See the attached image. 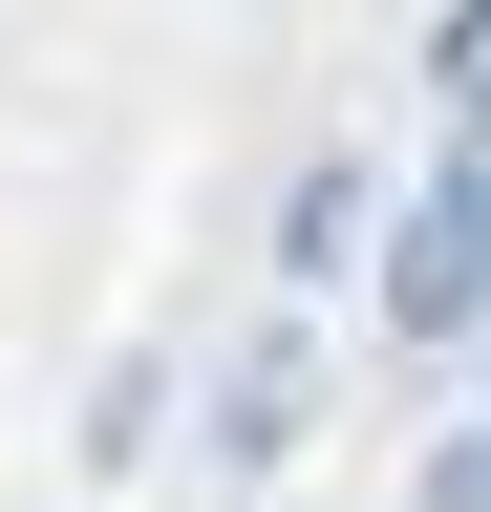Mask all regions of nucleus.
I'll use <instances>...</instances> for the list:
<instances>
[{"mask_svg": "<svg viewBox=\"0 0 491 512\" xmlns=\"http://www.w3.org/2000/svg\"><path fill=\"white\" fill-rule=\"evenodd\" d=\"M470 320H491V150H449V171L406 192V235H385V342L449 363Z\"/></svg>", "mask_w": 491, "mask_h": 512, "instance_id": "1", "label": "nucleus"}, {"mask_svg": "<svg viewBox=\"0 0 491 512\" xmlns=\"http://www.w3.org/2000/svg\"><path fill=\"white\" fill-rule=\"evenodd\" d=\"M299 406H321V363H299V342H257V363H235V406H214V448L257 470V448H299Z\"/></svg>", "mask_w": 491, "mask_h": 512, "instance_id": "2", "label": "nucleus"}, {"mask_svg": "<svg viewBox=\"0 0 491 512\" xmlns=\"http://www.w3.org/2000/svg\"><path fill=\"white\" fill-rule=\"evenodd\" d=\"M427 512H491V427H449V448H427Z\"/></svg>", "mask_w": 491, "mask_h": 512, "instance_id": "3", "label": "nucleus"}, {"mask_svg": "<svg viewBox=\"0 0 491 512\" xmlns=\"http://www.w3.org/2000/svg\"><path fill=\"white\" fill-rule=\"evenodd\" d=\"M427 64H449V107H491V0H470V22H449V43H427Z\"/></svg>", "mask_w": 491, "mask_h": 512, "instance_id": "4", "label": "nucleus"}]
</instances>
